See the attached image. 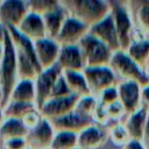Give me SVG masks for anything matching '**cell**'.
<instances>
[{
  "label": "cell",
  "instance_id": "obj_1",
  "mask_svg": "<svg viewBox=\"0 0 149 149\" xmlns=\"http://www.w3.org/2000/svg\"><path fill=\"white\" fill-rule=\"evenodd\" d=\"M5 54L0 64V91H1V108H3L8 101L10 93L19 81L17 72V58L14 43L6 28V36L3 41Z\"/></svg>",
  "mask_w": 149,
  "mask_h": 149
},
{
  "label": "cell",
  "instance_id": "obj_2",
  "mask_svg": "<svg viewBox=\"0 0 149 149\" xmlns=\"http://www.w3.org/2000/svg\"><path fill=\"white\" fill-rule=\"evenodd\" d=\"M69 16H72L90 28L107 17L108 6L98 0H59Z\"/></svg>",
  "mask_w": 149,
  "mask_h": 149
},
{
  "label": "cell",
  "instance_id": "obj_3",
  "mask_svg": "<svg viewBox=\"0 0 149 149\" xmlns=\"http://www.w3.org/2000/svg\"><path fill=\"white\" fill-rule=\"evenodd\" d=\"M85 68L107 66L112 59V50L90 33L78 43Z\"/></svg>",
  "mask_w": 149,
  "mask_h": 149
},
{
  "label": "cell",
  "instance_id": "obj_4",
  "mask_svg": "<svg viewBox=\"0 0 149 149\" xmlns=\"http://www.w3.org/2000/svg\"><path fill=\"white\" fill-rule=\"evenodd\" d=\"M29 13L27 1L2 0L0 1V23L6 28H17Z\"/></svg>",
  "mask_w": 149,
  "mask_h": 149
},
{
  "label": "cell",
  "instance_id": "obj_5",
  "mask_svg": "<svg viewBox=\"0 0 149 149\" xmlns=\"http://www.w3.org/2000/svg\"><path fill=\"white\" fill-rule=\"evenodd\" d=\"M78 99L79 97L74 94L64 98H50L38 108V112L43 119L51 121L73 112Z\"/></svg>",
  "mask_w": 149,
  "mask_h": 149
},
{
  "label": "cell",
  "instance_id": "obj_6",
  "mask_svg": "<svg viewBox=\"0 0 149 149\" xmlns=\"http://www.w3.org/2000/svg\"><path fill=\"white\" fill-rule=\"evenodd\" d=\"M62 68L56 64L47 70H42L37 78L35 79V90H36V107L37 109L50 98L54 85L62 74Z\"/></svg>",
  "mask_w": 149,
  "mask_h": 149
},
{
  "label": "cell",
  "instance_id": "obj_7",
  "mask_svg": "<svg viewBox=\"0 0 149 149\" xmlns=\"http://www.w3.org/2000/svg\"><path fill=\"white\" fill-rule=\"evenodd\" d=\"M88 31H90L88 26H86L85 23L80 22L79 20L72 16H68L63 28L61 29L58 36L56 37V42L61 47L78 45V43L83 40V37L88 34Z\"/></svg>",
  "mask_w": 149,
  "mask_h": 149
},
{
  "label": "cell",
  "instance_id": "obj_8",
  "mask_svg": "<svg viewBox=\"0 0 149 149\" xmlns=\"http://www.w3.org/2000/svg\"><path fill=\"white\" fill-rule=\"evenodd\" d=\"M38 64L42 70H47L57 64L61 52V45L52 38H42L34 43Z\"/></svg>",
  "mask_w": 149,
  "mask_h": 149
},
{
  "label": "cell",
  "instance_id": "obj_9",
  "mask_svg": "<svg viewBox=\"0 0 149 149\" xmlns=\"http://www.w3.org/2000/svg\"><path fill=\"white\" fill-rule=\"evenodd\" d=\"M54 136L55 130L50 121L43 119L37 127L28 132L26 141L30 149H50Z\"/></svg>",
  "mask_w": 149,
  "mask_h": 149
},
{
  "label": "cell",
  "instance_id": "obj_10",
  "mask_svg": "<svg viewBox=\"0 0 149 149\" xmlns=\"http://www.w3.org/2000/svg\"><path fill=\"white\" fill-rule=\"evenodd\" d=\"M88 33L97 37L99 41H101L104 44H106L111 50H115L120 45L118 31L112 14H109L99 23L91 27Z\"/></svg>",
  "mask_w": 149,
  "mask_h": 149
},
{
  "label": "cell",
  "instance_id": "obj_11",
  "mask_svg": "<svg viewBox=\"0 0 149 149\" xmlns=\"http://www.w3.org/2000/svg\"><path fill=\"white\" fill-rule=\"evenodd\" d=\"M88 84L91 93L102 92L109 87L113 81V71L108 66L85 68L83 71Z\"/></svg>",
  "mask_w": 149,
  "mask_h": 149
},
{
  "label": "cell",
  "instance_id": "obj_12",
  "mask_svg": "<svg viewBox=\"0 0 149 149\" xmlns=\"http://www.w3.org/2000/svg\"><path fill=\"white\" fill-rule=\"evenodd\" d=\"M16 29L20 34H22L24 37H27L34 43L47 37L43 16L33 12H29L27 14V16L23 19V21L19 24Z\"/></svg>",
  "mask_w": 149,
  "mask_h": 149
},
{
  "label": "cell",
  "instance_id": "obj_13",
  "mask_svg": "<svg viewBox=\"0 0 149 149\" xmlns=\"http://www.w3.org/2000/svg\"><path fill=\"white\" fill-rule=\"evenodd\" d=\"M50 123H51L55 133L68 132V133H73V134H79L86 127L91 126L88 118H85L74 111L62 116V118L51 120Z\"/></svg>",
  "mask_w": 149,
  "mask_h": 149
},
{
  "label": "cell",
  "instance_id": "obj_14",
  "mask_svg": "<svg viewBox=\"0 0 149 149\" xmlns=\"http://www.w3.org/2000/svg\"><path fill=\"white\" fill-rule=\"evenodd\" d=\"M57 64L62 68V70L83 72L85 69L81 51L78 45L61 47V52L58 56Z\"/></svg>",
  "mask_w": 149,
  "mask_h": 149
},
{
  "label": "cell",
  "instance_id": "obj_15",
  "mask_svg": "<svg viewBox=\"0 0 149 149\" xmlns=\"http://www.w3.org/2000/svg\"><path fill=\"white\" fill-rule=\"evenodd\" d=\"M68 16H69V14L65 10V8L61 5V1H59V6L58 7H56L51 12L47 13L45 15H43L44 26H45V33H47V37L48 38L56 40V37L58 36L61 29L64 26L65 20L68 19Z\"/></svg>",
  "mask_w": 149,
  "mask_h": 149
},
{
  "label": "cell",
  "instance_id": "obj_16",
  "mask_svg": "<svg viewBox=\"0 0 149 149\" xmlns=\"http://www.w3.org/2000/svg\"><path fill=\"white\" fill-rule=\"evenodd\" d=\"M9 101L22 102V104H33L36 106L35 80H26V79L19 80L10 93Z\"/></svg>",
  "mask_w": 149,
  "mask_h": 149
},
{
  "label": "cell",
  "instance_id": "obj_17",
  "mask_svg": "<svg viewBox=\"0 0 149 149\" xmlns=\"http://www.w3.org/2000/svg\"><path fill=\"white\" fill-rule=\"evenodd\" d=\"M62 76L70 88L71 93L77 95V97H86L91 95V91L88 87V84L86 81V78L83 72L80 71H69V70H63Z\"/></svg>",
  "mask_w": 149,
  "mask_h": 149
},
{
  "label": "cell",
  "instance_id": "obj_18",
  "mask_svg": "<svg viewBox=\"0 0 149 149\" xmlns=\"http://www.w3.org/2000/svg\"><path fill=\"white\" fill-rule=\"evenodd\" d=\"M28 129L24 127L21 120L5 119L0 126V141L1 143L16 137H27Z\"/></svg>",
  "mask_w": 149,
  "mask_h": 149
},
{
  "label": "cell",
  "instance_id": "obj_19",
  "mask_svg": "<svg viewBox=\"0 0 149 149\" xmlns=\"http://www.w3.org/2000/svg\"><path fill=\"white\" fill-rule=\"evenodd\" d=\"M111 65L114 69H116L119 72H121L122 74L135 76L141 80H146V77L142 76V73L136 68V65L132 62V59L122 52H115L114 55H112Z\"/></svg>",
  "mask_w": 149,
  "mask_h": 149
},
{
  "label": "cell",
  "instance_id": "obj_20",
  "mask_svg": "<svg viewBox=\"0 0 149 149\" xmlns=\"http://www.w3.org/2000/svg\"><path fill=\"white\" fill-rule=\"evenodd\" d=\"M77 136H78L79 149H94L102 141L101 132L92 125L86 127L84 130H81Z\"/></svg>",
  "mask_w": 149,
  "mask_h": 149
},
{
  "label": "cell",
  "instance_id": "obj_21",
  "mask_svg": "<svg viewBox=\"0 0 149 149\" xmlns=\"http://www.w3.org/2000/svg\"><path fill=\"white\" fill-rule=\"evenodd\" d=\"M114 23H115V28L118 31V36H119V42L120 45H127L128 43V30H129V19L127 13L125 12L123 8L121 7H115L114 8Z\"/></svg>",
  "mask_w": 149,
  "mask_h": 149
},
{
  "label": "cell",
  "instance_id": "obj_22",
  "mask_svg": "<svg viewBox=\"0 0 149 149\" xmlns=\"http://www.w3.org/2000/svg\"><path fill=\"white\" fill-rule=\"evenodd\" d=\"M36 109V106L33 104H22V102H13L9 101L3 108V116L5 119H16L22 120V118L29 113L30 111Z\"/></svg>",
  "mask_w": 149,
  "mask_h": 149
},
{
  "label": "cell",
  "instance_id": "obj_23",
  "mask_svg": "<svg viewBox=\"0 0 149 149\" xmlns=\"http://www.w3.org/2000/svg\"><path fill=\"white\" fill-rule=\"evenodd\" d=\"M78 134L68 132L55 133L50 149H74L78 147Z\"/></svg>",
  "mask_w": 149,
  "mask_h": 149
},
{
  "label": "cell",
  "instance_id": "obj_24",
  "mask_svg": "<svg viewBox=\"0 0 149 149\" xmlns=\"http://www.w3.org/2000/svg\"><path fill=\"white\" fill-rule=\"evenodd\" d=\"M27 3H28L29 12H33L43 16L47 13L55 9L56 7H58L59 0H28Z\"/></svg>",
  "mask_w": 149,
  "mask_h": 149
},
{
  "label": "cell",
  "instance_id": "obj_25",
  "mask_svg": "<svg viewBox=\"0 0 149 149\" xmlns=\"http://www.w3.org/2000/svg\"><path fill=\"white\" fill-rule=\"evenodd\" d=\"M98 107L97 100L92 95H86V97H80L77 101L74 112L78 114L85 116V118H92V114L94 113L95 108Z\"/></svg>",
  "mask_w": 149,
  "mask_h": 149
},
{
  "label": "cell",
  "instance_id": "obj_26",
  "mask_svg": "<svg viewBox=\"0 0 149 149\" xmlns=\"http://www.w3.org/2000/svg\"><path fill=\"white\" fill-rule=\"evenodd\" d=\"M120 97L127 108H133L137 99V86L135 83H126L120 86Z\"/></svg>",
  "mask_w": 149,
  "mask_h": 149
},
{
  "label": "cell",
  "instance_id": "obj_27",
  "mask_svg": "<svg viewBox=\"0 0 149 149\" xmlns=\"http://www.w3.org/2000/svg\"><path fill=\"white\" fill-rule=\"evenodd\" d=\"M69 95H72V93H71L70 88L68 87V85H66L63 76L61 74L59 78L57 79L56 84L54 85V88L51 91L50 98H64V97H69Z\"/></svg>",
  "mask_w": 149,
  "mask_h": 149
},
{
  "label": "cell",
  "instance_id": "obj_28",
  "mask_svg": "<svg viewBox=\"0 0 149 149\" xmlns=\"http://www.w3.org/2000/svg\"><path fill=\"white\" fill-rule=\"evenodd\" d=\"M42 120H43V118H42L41 113L38 112V109L36 108V109H33V111H30L29 113H27V114L22 118L21 121H22V123L24 125V127H26V128L28 129V132H29V130L34 129L35 127H37Z\"/></svg>",
  "mask_w": 149,
  "mask_h": 149
},
{
  "label": "cell",
  "instance_id": "obj_29",
  "mask_svg": "<svg viewBox=\"0 0 149 149\" xmlns=\"http://www.w3.org/2000/svg\"><path fill=\"white\" fill-rule=\"evenodd\" d=\"M144 118V111H140L139 113H136L129 122V130L133 135L139 136L141 133V126H142V121Z\"/></svg>",
  "mask_w": 149,
  "mask_h": 149
},
{
  "label": "cell",
  "instance_id": "obj_30",
  "mask_svg": "<svg viewBox=\"0 0 149 149\" xmlns=\"http://www.w3.org/2000/svg\"><path fill=\"white\" fill-rule=\"evenodd\" d=\"M28 144L26 137H16L10 139L2 142V149H27Z\"/></svg>",
  "mask_w": 149,
  "mask_h": 149
},
{
  "label": "cell",
  "instance_id": "obj_31",
  "mask_svg": "<svg viewBox=\"0 0 149 149\" xmlns=\"http://www.w3.org/2000/svg\"><path fill=\"white\" fill-rule=\"evenodd\" d=\"M102 94H101V104H102V107L105 106V105H112L113 102H115V99H116V95H118V93H116V91L113 88V87H108V88H106L105 91H102L101 92Z\"/></svg>",
  "mask_w": 149,
  "mask_h": 149
},
{
  "label": "cell",
  "instance_id": "obj_32",
  "mask_svg": "<svg viewBox=\"0 0 149 149\" xmlns=\"http://www.w3.org/2000/svg\"><path fill=\"white\" fill-rule=\"evenodd\" d=\"M149 49V43H142V44H135L130 48V54L132 56L140 58L141 56H143Z\"/></svg>",
  "mask_w": 149,
  "mask_h": 149
},
{
  "label": "cell",
  "instance_id": "obj_33",
  "mask_svg": "<svg viewBox=\"0 0 149 149\" xmlns=\"http://www.w3.org/2000/svg\"><path fill=\"white\" fill-rule=\"evenodd\" d=\"M123 136H125V132H123L122 128H115V129L113 130V137H114L115 140L120 141V140L123 139Z\"/></svg>",
  "mask_w": 149,
  "mask_h": 149
},
{
  "label": "cell",
  "instance_id": "obj_34",
  "mask_svg": "<svg viewBox=\"0 0 149 149\" xmlns=\"http://www.w3.org/2000/svg\"><path fill=\"white\" fill-rule=\"evenodd\" d=\"M141 16H142V19H143L144 22L149 23V3L143 7V9L141 12Z\"/></svg>",
  "mask_w": 149,
  "mask_h": 149
},
{
  "label": "cell",
  "instance_id": "obj_35",
  "mask_svg": "<svg viewBox=\"0 0 149 149\" xmlns=\"http://www.w3.org/2000/svg\"><path fill=\"white\" fill-rule=\"evenodd\" d=\"M6 36V27H3L2 23H0V43H3Z\"/></svg>",
  "mask_w": 149,
  "mask_h": 149
},
{
  "label": "cell",
  "instance_id": "obj_36",
  "mask_svg": "<svg viewBox=\"0 0 149 149\" xmlns=\"http://www.w3.org/2000/svg\"><path fill=\"white\" fill-rule=\"evenodd\" d=\"M127 149H142V148H141V146L137 142H132V143H129Z\"/></svg>",
  "mask_w": 149,
  "mask_h": 149
},
{
  "label": "cell",
  "instance_id": "obj_37",
  "mask_svg": "<svg viewBox=\"0 0 149 149\" xmlns=\"http://www.w3.org/2000/svg\"><path fill=\"white\" fill-rule=\"evenodd\" d=\"M3 54H5V47H3V43H0V64H1V62H2Z\"/></svg>",
  "mask_w": 149,
  "mask_h": 149
},
{
  "label": "cell",
  "instance_id": "obj_38",
  "mask_svg": "<svg viewBox=\"0 0 149 149\" xmlns=\"http://www.w3.org/2000/svg\"><path fill=\"white\" fill-rule=\"evenodd\" d=\"M5 121V116H3V112H2V109L0 108V126H1V123Z\"/></svg>",
  "mask_w": 149,
  "mask_h": 149
},
{
  "label": "cell",
  "instance_id": "obj_39",
  "mask_svg": "<svg viewBox=\"0 0 149 149\" xmlns=\"http://www.w3.org/2000/svg\"><path fill=\"white\" fill-rule=\"evenodd\" d=\"M144 94H146V97L149 99V88H147V90L144 91Z\"/></svg>",
  "mask_w": 149,
  "mask_h": 149
},
{
  "label": "cell",
  "instance_id": "obj_40",
  "mask_svg": "<svg viewBox=\"0 0 149 149\" xmlns=\"http://www.w3.org/2000/svg\"><path fill=\"white\" fill-rule=\"evenodd\" d=\"M147 132H148V134H149V122H148V127H147Z\"/></svg>",
  "mask_w": 149,
  "mask_h": 149
},
{
  "label": "cell",
  "instance_id": "obj_41",
  "mask_svg": "<svg viewBox=\"0 0 149 149\" xmlns=\"http://www.w3.org/2000/svg\"><path fill=\"white\" fill-rule=\"evenodd\" d=\"M74 149H79V148H78V147H77V148H74Z\"/></svg>",
  "mask_w": 149,
  "mask_h": 149
},
{
  "label": "cell",
  "instance_id": "obj_42",
  "mask_svg": "<svg viewBox=\"0 0 149 149\" xmlns=\"http://www.w3.org/2000/svg\"><path fill=\"white\" fill-rule=\"evenodd\" d=\"M27 149H30V148H27Z\"/></svg>",
  "mask_w": 149,
  "mask_h": 149
}]
</instances>
